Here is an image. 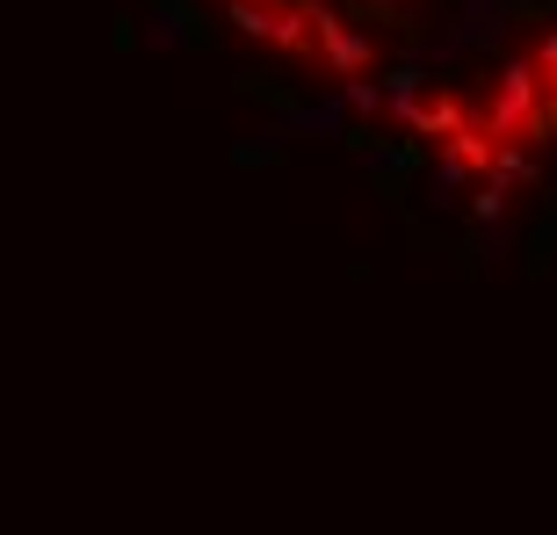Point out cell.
I'll return each mask as SVG.
<instances>
[{
  "mask_svg": "<svg viewBox=\"0 0 557 535\" xmlns=\"http://www.w3.org/2000/svg\"><path fill=\"white\" fill-rule=\"evenodd\" d=\"M434 196L507 210L557 174V0H188Z\"/></svg>",
  "mask_w": 557,
  "mask_h": 535,
  "instance_id": "obj_1",
  "label": "cell"
}]
</instances>
